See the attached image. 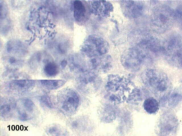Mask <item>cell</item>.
Instances as JSON below:
<instances>
[{
  "instance_id": "cell-6",
  "label": "cell",
  "mask_w": 182,
  "mask_h": 136,
  "mask_svg": "<svg viewBox=\"0 0 182 136\" xmlns=\"http://www.w3.org/2000/svg\"><path fill=\"white\" fill-rule=\"evenodd\" d=\"M44 71L47 75L50 76L56 75L58 72L57 66L52 63H49L44 68Z\"/></svg>"
},
{
  "instance_id": "cell-8",
  "label": "cell",
  "mask_w": 182,
  "mask_h": 136,
  "mask_svg": "<svg viewBox=\"0 0 182 136\" xmlns=\"http://www.w3.org/2000/svg\"><path fill=\"white\" fill-rule=\"evenodd\" d=\"M48 133L52 135H57V134H62V129L55 126H52L49 128L47 131Z\"/></svg>"
},
{
  "instance_id": "cell-2",
  "label": "cell",
  "mask_w": 182,
  "mask_h": 136,
  "mask_svg": "<svg viewBox=\"0 0 182 136\" xmlns=\"http://www.w3.org/2000/svg\"><path fill=\"white\" fill-rule=\"evenodd\" d=\"M74 13L75 18L79 22L84 21L87 17L88 11L86 6L81 1L74 2Z\"/></svg>"
},
{
  "instance_id": "cell-11",
  "label": "cell",
  "mask_w": 182,
  "mask_h": 136,
  "mask_svg": "<svg viewBox=\"0 0 182 136\" xmlns=\"http://www.w3.org/2000/svg\"><path fill=\"white\" fill-rule=\"evenodd\" d=\"M41 102L44 105H46L47 107H51V104L49 99L47 97H44L42 98L41 99Z\"/></svg>"
},
{
  "instance_id": "cell-5",
  "label": "cell",
  "mask_w": 182,
  "mask_h": 136,
  "mask_svg": "<svg viewBox=\"0 0 182 136\" xmlns=\"http://www.w3.org/2000/svg\"><path fill=\"white\" fill-rule=\"evenodd\" d=\"M42 85L47 89L54 90L61 87L66 81L62 80H41Z\"/></svg>"
},
{
  "instance_id": "cell-10",
  "label": "cell",
  "mask_w": 182,
  "mask_h": 136,
  "mask_svg": "<svg viewBox=\"0 0 182 136\" xmlns=\"http://www.w3.org/2000/svg\"><path fill=\"white\" fill-rule=\"evenodd\" d=\"M11 110V106L9 104H5L3 105L1 107V113L5 115L10 112Z\"/></svg>"
},
{
  "instance_id": "cell-1",
  "label": "cell",
  "mask_w": 182,
  "mask_h": 136,
  "mask_svg": "<svg viewBox=\"0 0 182 136\" xmlns=\"http://www.w3.org/2000/svg\"><path fill=\"white\" fill-rule=\"evenodd\" d=\"M62 102L61 108L67 114H73L79 104V99L76 93L72 90L68 91Z\"/></svg>"
},
{
  "instance_id": "cell-4",
  "label": "cell",
  "mask_w": 182,
  "mask_h": 136,
  "mask_svg": "<svg viewBox=\"0 0 182 136\" xmlns=\"http://www.w3.org/2000/svg\"><path fill=\"white\" fill-rule=\"evenodd\" d=\"M143 106L144 109L148 113L154 114L158 110L159 105L156 99L152 97H150L144 101Z\"/></svg>"
},
{
  "instance_id": "cell-14",
  "label": "cell",
  "mask_w": 182,
  "mask_h": 136,
  "mask_svg": "<svg viewBox=\"0 0 182 136\" xmlns=\"http://www.w3.org/2000/svg\"><path fill=\"white\" fill-rule=\"evenodd\" d=\"M66 61H63L61 62V65L63 67H64L66 65Z\"/></svg>"
},
{
  "instance_id": "cell-9",
  "label": "cell",
  "mask_w": 182,
  "mask_h": 136,
  "mask_svg": "<svg viewBox=\"0 0 182 136\" xmlns=\"http://www.w3.org/2000/svg\"><path fill=\"white\" fill-rule=\"evenodd\" d=\"M24 106L25 109L29 112H31L34 109V104L30 99H26L24 103Z\"/></svg>"
},
{
  "instance_id": "cell-3",
  "label": "cell",
  "mask_w": 182,
  "mask_h": 136,
  "mask_svg": "<svg viewBox=\"0 0 182 136\" xmlns=\"http://www.w3.org/2000/svg\"><path fill=\"white\" fill-rule=\"evenodd\" d=\"M123 2V6L125 10V14L128 16L135 17L137 16L142 9L141 5L137 4L133 1H125Z\"/></svg>"
},
{
  "instance_id": "cell-12",
  "label": "cell",
  "mask_w": 182,
  "mask_h": 136,
  "mask_svg": "<svg viewBox=\"0 0 182 136\" xmlns=\"http://www.w3.org/2000/svg\"><path fill=\"white\" fill-rule=\"evenodd\" d=\"M28 118V115L26 113L23 112L20 113L19 117L20 120H26Z\"/></svg>"
},
{
  "instance_id": "cell-7",
  "label": "cell",
  "mask_w": 182,
  "mask_h": 136,
  "mask_svg": "<svg viewBox=\"0 0 182 136\" xmlns=\"http://www.w3.org/2000/svg\"><path fill=\"white\" fill-rule=\"evenodd\" d=\"M32 81L26 80H13V83L21 88H25L29 86V84H31Z\"/></svg>"
},
{
  "instance_id": "cell-13",
  "label": "cell",
  "mask_w": 182,
  "mask_h": 136,
  "mask_svg": "<svg viewBox=\"0 0 182 136\" xmlns=\"http://www.w3.org/2000/svg\"><path fill=\"white\" fill-rule=\"evenodd\" d=\"M15 59L13 57H11L9 60V61L11 63H14L15 61Z\"/></svg>"
}]
</instances>
